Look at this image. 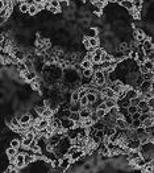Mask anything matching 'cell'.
Wrapping results in <instances>:
<instances>
[{"label":"cell","mask_w":154,"mask_h":173,"mask_svg":"<svg viewBox=\"0 0 154 173\" xmlns=\"http://www.w3.org/2000/svg\"><path fill=\"white\" fill-rule=\"evenodd\" d=\"M140 93L144 94V93H148V91H153L154 90V79H145L141 85H140Z\"/></svg>","instance_id":"6da1fadb"},{"label":"cell","mask_w":154,"mask_h":173,"mask_svg":"<svg viewBox=\"0 0 154 173\" xmlns=\"http://www.w3.org/2000/svg\"><path fill=\"white\" fill-rule=\"evenodd\" d=\"M141 140H140L138 138H130L127 140V144H125V147H127L128 149L133 151V149H141Z\"/></svg>","instance_id":"7a4b0ae2"},{"label":"cell","mask_w":154,"mask_h":173,"mask_svg":"<svg viewBox=\"0 0 154 173\" xmlns=\"http://www.w3.org/2000/svg\"><path fill=\"white\" fill-rule=\"evenodd\" d=\"M11 53H12V56L15 57V58L17 60V61H25V58H27V53L24 52L23 49H19V48H15L13 46L12 49H11Z\"/></svg>","instance_id":"3957f363"},{"label":"cell","mask_w":154,"mask_h":173,"mask_svg":"<svg viewBox=\"0 0 154 173\" xmlns=\"http://www.w3.org/2000/svg\"><path fill=\"white\" fill-rule=\"evenodd\" d=\"M100 93H102V95L104 96V98H116L117 96L116 91H115L111 86H103V89L100 90Z\"/></svg>","instance_id":"277c9868"},{"label":"cell","mask_w":154,"mask_h":173,"mask_svg":"<svg viewBox=\"0 0 154 173\" xmlns=\"http://www.w3.org/2000/svg\"><path fill=\"white\" fill-rule=\"evenodd\" d=\"M71 163H73V158L69 155H65L63 157H61V168L63 169V172L71 167Z\"/></svg>","instance_id":"5b68a950"},{"label":"cell","mask_w":154,"mask_h":173,"mask_svg":"<svg viewBox=\"0 0 154 173\" xmlns=\"http://www.w3.org/2000/svg\"><path fill=\"white\" fill-rule=\"evenodd\" d=\"M15 163L17 165V168H19V171L21 168L27 167V164H25V153L24 152H20V151H19V153H17V156L15 158Z\"/></svg>","instance_id":"8992f818"},{"label":"cell","mask_w":154,"mask_h":173,"mask_svg":"<svg viewBox=\"0 0 154 173\" xmlns=\"http://www.w3.org/2000/svg\"><path fill=\"white\" fill-rule=\"evenodd\" d=\"M75 127V122L71 118H63L62 119V128L65 131H69V129Z\"/></svg>","instance_id":"52a82bcc"},{"label":"cell","mask_w":154,"mask_h":173,"mask_svg":"<svg viewBox=\"0 0 154 173\" xmlns=\"http://www.w3.org/2000/svg\"><path fill=\"white\" fill-rule=\"evenodd\" d=\"M17 153H19V149H16V148H13V147H7V149H5V155H7V157L9 158L11 161H15V158L17 156Z\"/></svg>","instance_id":"ba28073f"},{"label":"cell","mask_w":154,"mask_h":173,"mask_svg":"<svg viewBox=\"0 0 154 173\" xmlns=\"http://www.w3.org/2000/svg\"><path fill=\"white\" fill-rule=\"evenodd\" d=\"M23 78L25 79V81H28V82L34 81L36 78H38V77H37V71H36L34 69H33V70H28V71H25V73L23 74Z\"/></svg>","instance_id":"9c48e42d"},{"label":"cell","mask_w":154,"mask_h":173,"mask_svg":"<svg viewBox=\"0 0 154 173\" xmlns=\"http://www.w3.org/2000/svg\"><path fill=\"white\" fill-rule=\"evenodd\" d=\"M136 61H137L140 65L144 64L146 61V53H145V50L142 49V46H140V48L137 49V58H136Z\"/></svg>","instance_id":"30bf717a"},{"label":"cell","mask_w":154,"mask_h":173,"mask_svg":"<svg viewBox=\"0 0 154 173\" xmlns=\"http://www.w3.org/2000/svg\"><path fill=\"white\" fill-rule=\"evenodd\" d=\"M116 127L120 128V129H125V128L129 127V126H128V123H127V120H125L124 116H117L116 118Z\"/></svg>","instance_id":"8fae6325"},{"label":"cell","mask_w":154,"mask_h":173,"mask_svg":"<svg viewBox=\"0 0 154 173\" xmlns=\"http://www.w3.org/2000/svg\"><path fill=\"white\" fill-rule=\"evenodd\" d=\"M138 95H140V90L137 87H128L127 89V96L129 99H133Z\"/></svg>","instance_id":"7c38bea8"},{"label":"cell","mask_w":154,"mask_h":173,"mask_svg":"<svg viewBox=\"0 0 154 173\" xmlns=\"http://www.w3.org/2000/svg\"><path fill=\"white\" fill-rule=\"evenodd\" d=\"M84 37H98V29L96 28H86L84 31Z\"/></svg>","instance_id":"4fadbf2b"},{"label":"cell","mask_w":154,"mask_h":173,"mask_svg":"<svg viewBox=\"0 0 154 173\" xmlns=\"http://www.w3.org/2000/svg\"><path fill=\"white\" fill-rule=\"evenodd\" d=\"M19 119H20V123L21 124H27V123H30L33 119H32V116H30V114L29 113H24L23 115H20L19 116Z\"/></svg>","instance_id":"5bb4252c"},{"label":"cell","mask_w":154,"mask_h":173,"mask_svg":"<svg viewBox=\"0 0 154 173\" xmlns=\"http://www.w3.org/2000/svg\"><path fill=\"white\" fill-rule=\"evenodd\" d=\"M120 5H121V7H124V8L127 9V11H129V12H130L132 9H134L133 0H123V2L120 3Z\"/></svg>","instance_id":"9a60e30c"},{"label":"cell","mask_w":154,"mask_h":173,"mask_svg":"<svg viewBox=\"0 0 154 173\" xmlns=\"http://www.w3.org/2000/svg\"><path fill=\"white\" fill-rule=\"evenodd\" d=\"M16 69H17V71H19L20 74H24L25 71H28L29 69H28V66L25 65V62L24 61H19V62L16 64Z\"/></svg>","instance_id":"2e32d148"},{"label":"cell","mask_w":154,"mask_h":173,"mask_svg":"<svg viewBox=\"0 0 154 173\" xmlns=\"http://www.w3.org/2000/svg\"><path fill=\"white\" fill-rule=\"evenodd\" d=\"M134 132H136V136H137L138 139H141V138H144V136L148 135V132H146V129H145L144 126H141V127L136 128V129H134Z\"/></svg>","instance_id":"e0dca14e"},{"label":"cell","mask_w":154,"mask_h":173,"mask_svg":"<svg viewBox=\"0 0 154 173\" xmlns=\"http://www.w3.org/2000/svg\"><path fill=\"white\" fill-rule=\"evenodd\" d=\"M94 74H95L94 67H90V69H83L82 77H84V78H94Z\"/></svg>","instance_id":"ac0fdd59"},{"label":"cell","mask_w":154,"mask_h":173,"mask_svg":"<svg viewBox=\"0 0 154 173\" xmlns=\"http://www.w3.org/2000/svg\"><path fill=\"white\" fill-rule=\"evenodd\" d=\"M134 165H136V168H140V169H142V168H145L146 167V161H145V158L144 157H140V158H137V160L133 163Z\"/></svg>","instance_id":"d6986e66"},{"label":"cell","mask_w":154,"mask_h":173,"mask_svg":"<svg viewBox=\"0 0 154 173\" xmlns=\"http://www.w3.org/2000/svg\"><path fill=\"white\" fill-rule=\"evenodd\" d=\"M70 8V3L69 0H61L59 2V11H62V12H66L67 9Z\"/></svg>","instance_id":"ffe728a7"},{"label":"cell","mask_w":154,"mask_h":173,"mask_svg":"<svg viewBox=\"0 0 154 173\" xmlns=\"http://www.w3.org/2000/svg\"><path fill=\"white\" fill-rule=\"evenodd\" d=\"M9 145L13 147V148H16V149H19V151L23 148V144H21V142H20L19 139H12L9 142Z\"/></svg>","instance_id":"44dd1931"},{"label":"cell","mask_w":154,"mask_h":173,"mask_svg":"<svg viewBox=\"0 0 154 173\" xmlns=\"http://www.w3.org/2000/svg\"><path fill=\"white\" fill-rule=\"evenodd\" d=\"M29 114H30V116H32V119H33V120H38V119L42 116V115L37 111V109H36V107H33V109L29 110Z\"/></svg>","instance_id":"7402d4cb"},{"label":"cell","mask_w":154,"mask_h":173,"mask_svg":"<svg viewBox=\"0 0 154 173\" xmlns=\"http://www.w3.org/2000/svg\"><path fill=\"white\" fill-rule=\"evenodd\" d=\"M29 7H30L29 3L23 2V3H21V5L19 7V11L21 13H29Z\"/></svg>","instance_id":"603a6c76"},{"label":"cell","mask_w":154,"mask_h":173,"mask_svg":"<svg viewBox=\"0 0 154 173\" xmlns=\"http://www.w3.org/2000/svg\"><path fill=\"white\" fill-rule=\"evenodd\" d=\"M86 96H87L88 102L95 106V102L98 100V94H96V93H87V95H86Z\"/></svg>","instance_id":"cb8c5ba5"},{"label":"cell","mask_w":154,"mask_h":173,"mask_svg":"<svg viewBox=\"0 0 154 173\" xmlns=\"http://www.w3.org/2000/svg\"><path fill=\"white\" fill-rule=\"evenodd\" d=\"M80 116H82V119H86V118H90V115H91V113H92V110H90L88 107H83L80 111Z\"/></svg>","instance_id":"d4e9b609"},{"label":"cell","mask_w":154,"mask_h":173,"mask_svg":"<svg viewBox=\"0 0 154 173\" xmlns=\"http://www.w3.org/2000/svg\"><path fill=\"white\" fill-rule=\"evenodd\" d=\"M141 46H142V49L144 50H149V49H152L153 46H154V44L152 42V40H149V38H146L144 42L141 44Z\"/></svg>","instance_id":"484cf974"},{"label":"cell","mask_w":154,"mask_h":173,"mask_svg":"<svg viewBox=\"0 0 154 173\" xmlns=\"http://www.w3.org/2000/svg\"><path fill=\"white\" fill-rule=\"evenodd\" d=\"M80 99V94H79V90H74L71 91V102H79Z\"/></svg>","instance_id":"4316f807"},{"label":"cell","mask_w":154,"mask_h":173,"mask_svg":"<svg viewBox=\"0 0 154 173\" xmlns=\"http://www.w3.org/2000/svg\"><path fill=\"white\" fill-rule=\"evenodd\" d=\"M80 65H82V67H83V69H90V67L94 66V62H92V61H90V60H87V58H83V61L80 62Z\"/></svg>","instance_id":"83f0119b"},{"label":"cell","mask_w":154,"mask_h":173,"mask_svg":"<svg viewBox=\"0 0 154 173\" xmlns=\"http://www.w3.org/2000/svg\"><path fill=\"white\" fill-rule=\"evenodd\" d=\"M29 149L32 151V152H40V151H42L41 149V147L37 144V142H36V139L32 142V144H30V147H29Z\"/></svg>","instance_id":"f1b7e54d"},{"label":"cell","mask_w":154,"mask_h":173,"mask_svg":"<svg viewBox=\"0 0 154 173\" xmlns=\"http://www.w3.org/2000/svg\"><path fill=\"white\" fill-rule=\"evenodd\" d=\"M83 109V106L80 104V102H71V106H70V110L71 111H80Z\"/></svg>","instance_id":"f546056e"},{"label":"cell","mask_w":154,"mask_h":173,"mask_svg":"<svg viewBox=\"0 0 154 173\" xmlns=\"http://www.w3.org/2000/svg\"><path fill=\"white\" fill-rule=\"evenodd\" d=\"M32 142H33V140H32V139L27 138V136H24L23 140H21V144H23V148H29V147H30V144H32Z\"/></svg>","instance_id":"4dcf8cb0"},{"label":"cell","mask_w":154,"mask_h":173,"mask_svg":"<svg viewBox=\"0 0 154 173\" xmlns=\"http://www.w3.org/2000/svg\"><path fill=\"white\" fill-rule=\"evenodd\" d=\"M38 11H40V9H38L37 4H36V3H32L30 7H29V15H30V16H34L36 13L38 12Z\"/></svg>","instance_id":"1f68e13d"},{"label":"cell","mask_w":154,"mask_h":173,"mask_svg":"<svg viewBox=\"0 0 154 173\" xmlns=\"http://www.w3.org/2000/svg\"><path fill=\"white\" fill-rule=\"evenodd\" d=\"M144 65H145V67H146V70H148V71H153V69H154V61L146 60L145 62H144Z\"/></svg>","instance_id":"d6a6232c"},{"label":"cell","mask_w":154,"mask_h":173,"mask_svg":"<svg viewBox=\"0 0 154 173\" xmlns=\"http://www.w3.org/2000/svg\"><path fill=\"white\" fill-rule=\"evenodd\" d=\"M90 45H91L92 48H98L100 45V40L98 37H91L90 38Z\"/></svg>","instance_id":"836d02e7"},{"label":"cell","mask_w":154,"mask_h":173,"mask_svg":"<svg viewBox=\"0 0 154 173\" xmlns=\"http://www.w3.org/2000/svg\"><path fill=\"white\" fill-rule=\"evenodd\" d=\"M92 126H94V120H92L91 118H86V119H83V127L90 128V127H92Z\"/></svg>","instance_id":"e575fe53"},{"label":"cell","mask_w":154,"mask_h":173,"mask_svg":"<svg viewBox=\"0 0 154 173\" xmlns=\"http://www.w3.org/2000/svg\"><path fill=\"white\" fill-rule=\"evenodd\" d=\"M141 126H142V122L140 120V119H133V122H132V124L129 126V127L133 128V129H136V128L141 127Z\"/></svg>","instance_id":"d590c367"},{"label":"cell","mask_w":154,"mask_h":173,"mask_svg":"<svg viewBox=\"0 0 154 173\" xmlns=\"http://www.w3.org/2000/svg\"><path fill=\"white\" fill-rule=\"evenodd\" d=\"M95 111H96V114H98V116L100 119H103V118L105 116V114L108 113V110H104V109H96Z\"/></svg>","instance_id":"8d00e7d4"},{"label":"cell","mask_w":154,"mask_h":173,"mask_svg":"<svg viewBox=\"0 0 154 173\" xmlns=\"http://www.w3.org/2000/svg\"><path fill=\"white\" fill-rule=\"evenodd\" d=\"M140 109H138V106H134V104H130L129 107H128V113H129L130 115L132 114H136V113H138Z\"/></svg>","instance_id":"74e56055"},{"label":"cell","mask_w":154,"mask_h":173,"mask_svg":"<svg viewBox=\"0 0 154 173\" xmlns=\"http://www.w3.org/2000/svg\"><path fill=\"white\" fill-rule=\"evenodd\" d=\"M133 4H134V8L141 11L142 8V0H133Z\"/></svg>","instance_id":"f35d334b"},{"label":"cell","mask_w":154,"mask_h":173,"mask_svg":"<svg viewBox=\"0 0 154 173\" xmlns=\"http://www.w3.org/2000/svg\"><path fill=\"white\" fill-rule=\"evenodd\" d=\"M79 102H80V104L83 107H87L88 104H90V102H88V99H87V96H82V98L79 99Z\"/></svg>","instance_id":"ab89813d"},{"label":"cell","mask_w":154,"mask_h":173,"mask_svg":"<svg viewBox=\"0 0 154 173\" xmlns=\"http://www.w3.org/2000/svg\"><path fill=\"white\" fill-rule=\"evenodd\" d=\"M90 118H91L92 120H94V123H96L98 120H100V118L98 116V114H96V111H95V110L91 113V115H90Z\"/></svg>","instance_id":"60d3db41"},{"label":"cell","mask_w":154,"mask_h":173,"mask_svg":"<svg viewBox=\"0 0 154 173\" xmlns=\"http://www.w3.org/2000/svg\"><path fill=\"white\" fill-rule=\"evenodd\" d=\"M148 104H149V107H150V110L154 113V96H152V98H149L148 99Z\"/></svg>","instance_id":"b9f144b4"},{"label":"cell","mask_w":154,"mask_h":173,"mask_svg":"<svg viewBox=\"0 0 154 173\" xmlns=\"http://www.w3.org/2000/svg\"><path fill=\"white\" fill-rule=\"evenodd\" d=\"M83 46H84L86 49L91 48V45H90V37H84L83 38Z\"/></svg>","instance_id":"7bdbcfd3"},{"label":"cell","mask_w":154,"mask_h":173,"mask_svg":"<svg viewBox=\"0 0 154 173\" xmlns=\"http://www.w3.org/2000/svg\"><path fill=\"white\" fill-rule=\"evenodd\" d=\"M59 2H61V0H49L50 5H52V7H57V8H59Z\"/></svg>","instance_id":"ee69618b"},{"label":"cell","mask_w":154,"mask_h":173,"mask_svg":"<svg viewBox=\"0 0 154 173\" xmlns=\"http://www.w3.org/2000/svg\"><path fill=\"white\" fill-rule=\"evenodd\" d=\"M84 58H87V60H90V61H92V60H94V52H90V50H88V53L84 56Z\"/></svg>","instance_id":"f6af8a7d"},{"label":"cell","mask_w":154,"mask_h":173,"mask_svg":"<svg viewBox=\"0 0 154 173\" xmlns=\"http://www.w3.org/2000/svg\"><path fill=\"white\" fill-rule=\"evenodd\" d=\"M92 167H94V165H92V163H86L84 167H83V169L88 172V171H91V169H92Z\"/></svg>","instance_id":"bcb514c9"},{"label":"cell","mask_w":154,"mask_h":173,"mask_svg":"<svg viewBox=\"0 0 154 173\" xmlns=\"http://www.w3.org/2000/svg\"><path fill=\"white\" fill-rule=\"evenodd\" d=\"M150 139H152V142H154V131L150 134Z\"/></svg>","instance_id":"7dc6e473"}]
</instances>
